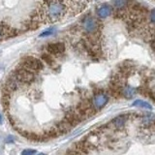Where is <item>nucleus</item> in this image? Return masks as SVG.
Masks as SVG:
<instances>
[{
  "mask_svg": "<svg viewBox=\"0 0 155 155\" xmlns=\"http://www.w3.org/2000/svg\"><path fill=\"white\" fill-rule=\"evenodd\" d=\"M41 19L46 22H54L61 19L67 12L64 0H45L41 5Z\"/></svg>",
  "mask_w": 155,
  "mask_h": 155,
  "instance_id": "f257e3e1",
  "label": "nucleus"
},
{
  "mask_svg": "<svg viewBox=\"0 0 155 155\" xmlns=\"http://www.w3.org/2000/svg\"><path fill=\"white\" fill-rule=\"evenodd\" d=\"M110 95L108 92L103 90H97L94 92L93 97L91 98L92 106L96 111L101 110L103 108H105L106 105L109 103L110 101Z\"/></svg>",
  "mask_w": 155,
  "mask_h": 155,
  "instance_id": "f03ea898",
  "label": "nucleus"
},
{
  "mask_svg": "<svg viewBox=\"0 0 155 155\" xmlns=\"http://www.w3.org/2000/svg\"><path fill=\"white\" fill-rule=\"evenodd\" d=\"M131 119V114H123L115 116L114 119L110 120V122L108 124L109 129H111L114 131H123L125 129V126L127 124L128 120Z\"/></svg>",
  "mask_w": 155,
  "mask_h": 155,
  "instance_id": "7ed1b4c3",
  "label": "nucleus"
},
{
  "mask_svg": "<svg viewBox=\"0 0 155 155\" xmlns=\"http://www.w3.org/2000/svg\"><path fill=\"white\" fill-rule=\"evenodd\" d=\"M81 27L84 31L87 34H95L98 32L99 23L96 21V18L90 15L85 16L81 21Z\"/></svg>",
  "mask_w": 155,
  "mask_h": 155,
  "instance_id": "20e7f679",
  "label": "nucleus"
},
{
  "mask_svg": "<svg viewBox=\"0 0 155 155\" xmlns=\"http://www.w3.org/2000/svg\"><path fill=\"white\" fill-rule=\"evenodd\" d=\"M21 66L31 72H39L44 68L42 61L32 56L24 57L21 61Z\"/></svg>",
  "mask_w": 155,
  "mask_h": 155,
  "instance_id": "39448f33",
  "label": "nucleus"
},
{
  "mask_svg": "<svg viewBox=\"0 0 155 155\" xmlns=\"http://www.w3.org/2000/svg\"><path fill=\"white\" fill-rule=\"evenodd\" d=\"M14 74L21 84H30L35 79V75L33 74V72L25 69L22 66L15 71Z\"/></svg>",
  "mask_w": 155,
  "mask_h": 155,
  "instance_id": "423d86ee",
  "label": "nucleus"
},
{
  "mask_svg": "<svg viewBox=\"0 0 155 155\" xmlns=\"http://www.w3.org/2000/svg\"><path fill=\"white\" fill-rule=\"evenodd\" d=\"M64 118L71 124L72 127H76L78 124L81 123V121H82L81 119V117L79 116V114H78V113L76 111L75 108L74 109H73V108L68 109L66 110V113H65Z\"/></svg>",
  "mask_w": 155,
  "mask_h": 155,
  "instance_id": "0eeeda50",
  "label": "nucleus"
},
{
  "mask_svg": "<svg viewBox=\"0 0 155 155\" xmlns=\"http://www.w3.org/2000/svg\"><path fill=\"white\" fill-rule=\"evenodd\" d=\"M113 11H114V8L111 7L110 4L104 3L97 7L96 14H97V17L99 18H107L113 14Z\"/></svg>",
  "mask_w": 155,
  "mask_h": 155,
  "instance_id": "6e6552de",
  "label": "nucleus"
},
{
  "mask_svg": "<svg viewBox=\"0 0 155 155\" xmlns=\"http://www.w3.org/2000/svg\"><path fill=\"white\" fill-rule=\"evenodd\" d=\"M120 94L122 98L125 99H131L137 94V88H135L132 85L124 84L120 89Z\"/></svg>",
  "mask_w": 155,
  "mask_h": 155,
  "instance_id": "1a4fd4ad",
  "label": "nucleus"
},
{
  "mask_svg": "<svg viewBox=\"0 0 155 155\" xmlns=\"http://www.w3.org/2000/svg\"><path fill=\"white\" fill-rule=\"evenodd\" d=\"M65 51V46L62 43H55L51 44L48 46V51L52 55H59Z\"/></svg>",
  "mask_w": 155,
  "mask_h": 155,
  "instance_id": "9d476101",
  "label": "nucleus"
},
{
  "mask_svg": "<svg viewBox=\"0 0 155 155\" xmlns=\"http://www.w3.org/2000/svg\"><path fill=\"white\" fill-rule=\"evenodd\" d=\"M55 127L57 128L58 132L60 133V135L66 134L68 132H70L71 129L73 128L72 126H71V124L68 122V121L65 118H63L60 121H58V122L55 124Z\"/></svg>",
  "mask_w": 155,
  "mask_h": 155,
  "instance_id": "9b49d317",
  "label": "nucleus"
},
{
  "mask_svg": "<svg viewBox=\"0 0 155 155\" xmlns=\"http://www.w3.org/2000/svg\"><path fill=\"white\" fill-rule=\"evenodd\" d=\"M130 3V0H113L114 9L117 10L118 12L127 10Z\"/></svg>",
  "mask_w": 155,
  "mask_h": 155,
  "instance_id": "f8f14e48",
  "label": "nucleus"
},
{
  "mask_svg": "<svg viewBox=\"0 0 155 155\" xmlns=\"http://www.w3.org/2000/svg\"><path fill=\"white\" fill-rule=\"evenodd\" d=\"M132 106L134 107H139V108H143V109H147V110H152V106L150 105L147 102H145L143 100H140V99H138V100H135L133 102Z\"/></svg>",
  "mask_w": 155,
  "mask_h": 155,
  "instance_id": "ddd939ff",
  "label": "nucleus"
},
{
  "mask_svg": "<svg viewBox=\"0 0 155 155\" xmlns=\"http://www.w3.org/2000/svg\"><path fill=\"white\" fill-rule=\"evenodd\" d=\"M60 133L58 132L57 128L54 126H52V127H51L48 130L45 131V136L48 138V139H51V138H56L57 136H59Z\"/></svg>",
  "mask_w": 155,
  "mask_h": 155,
  "instance_id": "4468645a",
  "label": "nucleus"
},
{
  "mask_svg": "<svg viewBox=\"0 0 155 155\" xmlns=\"http://www.w3.org/2000/svg\"><path fill=\"white\" fill-rule=\"evenodd\" d=\"M148 19H149V22L150 24L152 25L153 28H155V9L151 10L149 13H148V16H147Z\"/></svg>",
  "mask_w": 155,
  "mask_h": 155,
  "instance_id": "2eb2a0df",
  "label": "nucleus"
},
{
  "mask_svg": "<svg viewBox=\"0 0 155 155\" xmlns=\"http://www.w3.org/2000/svg\"><path fill=\"white\" fill-rule=\"evenodd\" d=\"M54 31H55V29H54V28H50V29H48V30L44 31V32L41 34V35H40V37H46V36L52 35V34L54 33Z\"/></svg>",
  "mask_w": 155,
  "mask_h": 155,
  "instance_id": "dca6fc26",
  "label": "nucleus"
},
{
  "mask_svg": "<svg viewBox=\"0 0 155 155\" xmlns=\"http://www.w3.org/2000/svg\"><path fill=\"white\" fill-rule=\"evenodd\" d=\"M43 59L45 60L48 64H50V65H52L53 64V59L51 58V56L50 55H47V54H44L43 55Z\"/></svg>",
  "mask_w": 155,
  "mask_h": 155,
  "instance_id": "f3484780",
  "label": "nucleus"
},
{
  "mask_svg": "<svg viewBox=\"0 0 155 155\" xmlns=\"http://www.w3.org/2000/svg\"><path fill=\"white\" fill-rule=\"evenodd\" d=\"M36 152V150L34 149H25L21 152V155H34Z\"/></svg>",
  "mask_w": 155,
  "mask_h": 155,
  "instance_id": "a211bd4d",
  "label": "nucleus"
},
{
  "mask_svg": "<svg viewBox=\"0 0 155 155\" xmlns=\"http://www.w3.org/2000/svg\"><path fill=\"white\" fill-rule=\"evenodd\" d=\"M5 34H6V33H5V31L3 30V28H2L1 26H0V41H1L2 39L4 38V35H5Z\"/></svg>",
  "mask_w": 155,
  "mask_h": 155,
  "instance_id": "6ab92c4d",
  "label": "nucleus"
},
{
  "mask_svg": "<svg viewBox=\"0 0 155 155\" xmlns=\"http://www.w3.org/2000/svg\"><path fill=\"white\" fill-rule=\"evenodd\" d=\"M86 2H93V1H97V0H84Z\"/></svg>",
  "mask_w": 155,
  "mask_h": 155,
  "instance_id": "aec40b11",
  "label": "nucleus"
},
{
  "mask_svg": "<svg viewBox=\"0 0 155 155\" xmlns=\"http://www.w3.org/2000/svg\"><path fill=\"white\" fill-rule=\"evenodd\" d=\"M7 142H13L12 138H8V139H7Z\"/></svg>",
  "mask_w": 155,
  "mask_h": 155,
  "instance_id": "412c9836",
  "label": "nucleus"
},
{
  "mask_svg": "<svg viewBox=\"0 0 155 155\" xmlns=\"http://www.w3.org/2000/svg\"><path fill=\"white\" fill-rule=\"evenodd\" d=\"M37 155H46L45 153H39V154H37Z\"/></svg>",
  "mask_w": 155,
  "mask_h": 155,
  "instance_id": "4be33fe9",
  "label": "nucleus"
}]
</instances>
